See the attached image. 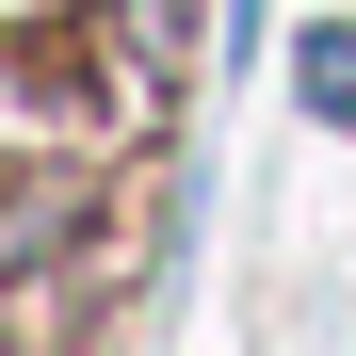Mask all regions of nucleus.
<instances>
[{
	"mask_svg": "<svg viewBox=\"0 0 356 356\" xmlns=\"http://www.w3.org/2000/svg\"><path fill=\"white\" fill-rule=\"evenodd\" d=\"M49 243H65V195H0V275L49 259Z\"/></svg>",
	"mask_w": 356,
	"mask_h": 356,
	"instance_id": "1",
	"label": "nucleus"
}]
</instances>
